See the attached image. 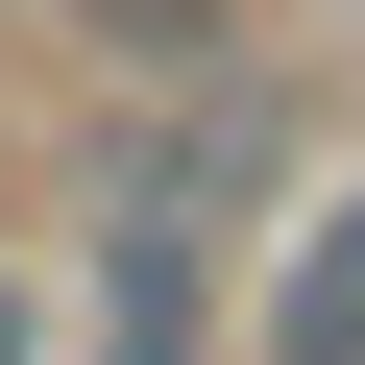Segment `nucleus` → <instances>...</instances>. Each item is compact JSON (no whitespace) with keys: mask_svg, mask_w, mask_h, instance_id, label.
I'll return each instance as SVG.
<instances>
[{"mask_svg":"<svg viewBox=\"0 0 365 365\" xmlns=\"http://www.w3.org/2000/svg\"><path fill=\"white\" fill-rule=\"evenodd\" d=\"M268 365H365V195L292 244V292H268Z\"/></svg>","mask_w":365,"mask_h":365,"instance_id":"f257e3e1","label":"nucleus"},{"mask_svg":"<svg viewBox=\"0 0 365 365\" xmlns=\"http://www.w3.org/2000/svg\"><path fill=\"white\" fill-rule=\"evenodd\" d=\"M122 365H195V268H170V220L122 244Z\"/></svg>","mask_w":365,"mask_h":365,"instance_id":"f03ea898","label":"nucleus"},{"mask_svg":"<svg viewBox=\"0 0 365 365\" xmlns=\"http://www.w3.org/2000/svg\"><path fill=\"white\" fill-rule=\"evenodd\" d=\"M0 365H25V292H0Z\"/></svg>","mask_w":365,"mask_h":365,"instance_id":"7ed1b4c3","label":"nucleus"}]
</instances>
